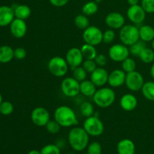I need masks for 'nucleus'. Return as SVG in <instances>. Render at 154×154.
Wrapping results in <instances>:
<instances>
[{
    "label": "nucleus",
    "instance_id": "nucleus-12",
    "mask_svg": "<svg viewBox=\"0 0 154 154\" xmlns=\"http://www.w3.org/2000/svg\"><path fill=\"white\" fill-rule=\"evenodd\" d=\"M65 59L72 70L78 66H81L84 60L81 49L75 47L70 48L67 51Z\"/></svg>",
    "mask_w": 154,
    "mask_h": 154
},
{
    "label": "nucleus",
    "instance_id": "nucleus-42",
    "mask_svg": "<svg viewBox=\"0 0 154 154\" xmlns=\"http://www.w3.org/2000/svg\"><path fill=\"white\" fill-rule=\"evenodd\" d=\"M14 58H16L17 60H24L26 57V51L23 48H17L14 50Z\"/></svg>",
    "mask_w": 154,
    "mask_h": 154
},
{
    "label": "nucleus",
    "instance_id": "nucleus-31",
    "mask_svg": "<svg viewBox=\"0 0 154 154\" xmlns=\"http://www.w3.org/2000/svg\"><path fill=\"white\" fill-rule=\"evenodd\" d=\"M146 47L144 42L143 41H138L135 43H134L133 45H132L131 46L129 47V52L132 55L135 56V57H138L139 54H141V52L142 51V50L144 49Z\"/></svg>",
    "mask_w": 154,
    "mask_h": 154
},
{
    "label": "nucleus",
    "instance_id": "nucleus-10",
    "mask_svg": "<svg viewBox=\"0 0 154 154\" xmlns=\"http://www.w3.org/2000/svg\"><path fill=\"white\" fill-rule=\"evenodd\" d=\"M144 84V77L140 72L133 71L126 73L125 84L129 90L132 92L140 91Z\"/></svg>",
    "mask_w": 154,
    "mask_h": 154
},
{
    "label": "nucleus",
    "instance_id": "nucleus-41",
    "mask_svg": "<svg viewBox=\"0 0 154 154\" xmlns=\"http://www.w3.org/2000/svg\"><path fill=\"white\" fill-rule=\"evenodd\" d=\"M94 60L98 67L104 68L107 65V63H108V58L104 54H98Z\"/></svg>",
    "mask_w": 154,
    "mask_h": 154
},
{
    "label": "nucleus",
    "instance_id": "nucleus-21",
    "mask_svg": "<svg viewBox=\"0 0 154 154\" xmlns=\"http://www.w3.org/2000/svg\"><path fill=\"white\" fill-rule=\"evenodd\" d=\"M96 86L90 80H84L80 82V93L87 97H93L96 90Z\"/></svg>",
    "mask_w": 154,
    "mask_h": 154
},
{
    "label": "nucleus",
    "instance_id": "nucleus-48",
    "mask_svg": "<svg viewBox=\"0 0 154 154\" xmlns=\"http://www.w3.org/2000/svg\"><path fill=\"white\" fill-rule=\"evenodd\" d=\"M152 49L154 51V39L153 41H152Z\"/></svg>",
    "mask_w": 154,
    "mask_h": 154
},
{
    "label": "nucleus",
    "instance_id": "nucleus-28",
    "mask_svg": "<svg viewBox=\"0 0 154 154\" xmlns=\"http://www.w3.org/2000/svg\"><path fill=\"white\" fill-rule=\"evenodd\" d=\"M138 57L143 63L146 64L153 63L154 61V51L151 48L145 47L139 54Z\"/></svg>",
    "mask_w": 154,
    "mask_h": 154
},
{
    "label": "nucleus",
    "instance_id": "nucleus-7",
    "mask_svg": "<svg viewBox=\"0 0 154 154\" xmlns=\"http://www.w3.org/2000/svg\"><path fill=\"white\" fill-rule=\"evenodd\" d=\"M103 32L102 30L95 26H90L84 30L83 39L84 42L89 45L97 46L102 42Z\"/></svg>",
    "mask_w": 154,
    "mask_h": 154
},
{
    "label": "nucleus",
    "instance_id": "nucleus-44",
    "mask_svg": "<svg viewBox=\"0 0 154 154\" xmlns=\"http://www.w3.org/2000/svg\"><path fill=\"white\" fill-rule=\"evenodd\" d=\"M127 2L130 6L131 5H138L139 0H127Z\"/></svg>",
    "mask_w": 154,
    "mask_h": 154
},
{
    "label": "nucleus",
    "instance_id": "nucleus-33",
    "mask_svg": "<svg viewBox=\"0 0 154 154\" xmlns=\"http://www.w3.org/2000/svg\"><path fill=\"white\" fill-rule=\"evenodd\" d=\"M87 72L82 66H78L73 69V78H75L79 82L87 79Z\"/></svg>",
    "mask_w": 154,
    "mask_h": 154
},
{
    "label": "nucleus",
    "instance_id": "nucleus-17",
    "mask_svg": "<svg viewBox=\"0 0 154 154\" xmlns=\"http://www.w3.org/2000/svg\"><path fill=\"white\" fill-rule=\"evenodd\" d=\"M126 73L123 69H115L109 74L108 83L113 88L120 87L125 84Z\"/></svg>",
    "mask_w": 154,
    "mask_h": 154
},
{
    "label": "nucleus",
    "instance_id": "nucleus-11",
    "mask_svg": "<svg viewBox=\"0 0 154 154\" xmlns=\"http://www.w3.org/2000/svg\"><path fill=\"white\" fill-rule=\"evenodd\" d=\"M50 113L44 107H36L31 113L32 122L35 126L42 127L45 126L50 121Z\"/></svg>",
    "mask_w": 154,
    "mask_h": 154
},
{
    "label": "nucleus",
    "instance_id": "nucleus-37",
    "mask_svg": "<svg viewBox=\"0 0 154 154\" xmlns=\"http://www.w3.org/2000/svg\"><path fill=\"white\" fill-rule=\"evenodd\" d=\"M45 128H46L47 131H48L49 133L51 134H57L60 131V129H61V126L56 121L54 120H51L47 123V125L45 126Z\"/></svg>",
    "mask_w": 154,
    "mask_h": 154
},
{
    "label": "nucleus",
    "instance_id": "nucleus-25",
    "mask_svg": "<svg viewBox=\"0 0 154 154\" xmlns=\"http://www.w3.org/2000/svg\"><path fill=\"white\" fill-rule=\"evenodd\" d=\"M81 51L84 60H95L96 56L98 55L96 46L87 43L82 45V47L81 48Z\"/></svg>",
    "mask_w": 154,
    "mask_h": 154
},
{
    "label": "nucleus",
    "instance_id": "nucleus-26",
    "mask_svg": "<svg viewBox=\"0 0 154 154\" xmlns=\"http://www.w3.org/2000/svg\"><path fill=\"white\" fill-rule=\"evenodd\" d=\"M141 91L146 99L154 102V81L144 82Z\"/></svg>",
    "mask_w": 154,
    "mask_h": 154
},
{
    "label": "nucleus",
    "instance_id": "nucleus-2",
    "mask_svg": "<svg viewBox=\"0 0 154 154\" xmlns=\"http://www.w3.org/2000/svg\"><path fill=\"white\" fill-rule=\"evenodd\" d=\"M54 120L61 127H71L78 123V119L73 109L66 105H61L55 110Z\"/></svg>",
    "mask_w": 154,
    "mask_h": 154
},
{
    "label": "nucleus",
    "instance_id": "nucleus-3",
    "mask_svg": "<svg viewBox=\"0 0 154 154\" xmlns=\"http://www.w3.org/2000/svg\"><path fill=\"white\" fill-rule=\"evenodd\" d=\"M115 92L109 87H102L99 89L93 96L94 103L101 108H107L111 106L115 102Z\"/></svg>",
    "mask_w": 154,
    "mask_h": 154
},
{
    "label": "nucleus",
    "instance_id": "nucleus-39",
    "mask_svg": "<svg viewBox=\"0 0 154 154\" xmlns=\"http://www.w3.org/2000/svg\"><path fill=\"white\" fill-rule=\"evenodd\" d=\"M115 38V32L114 29H107L103 32V38H102V42L105 44H111L114 42Z\"/></svg>",
    "mask_w": 154,
    "mask_h": 154
},
{
    "label": "nucleus",
    "instance_id": "nucleus-16",
    "mask_svg": "<svg viewBox=\"0 0 154 154\" xmlns=\"http://www.w3.org/2000/svg\"><path fill=\"white\" fill-rule=\"evenodd\" d=\"M10 31L12 35L16 38H23L27 32V26L25 20L14 18L10 24Z\"/></svg>",
    "mask_w": 154,
    "mask_h": 154
},
{
    "label": "nucleus",
    "instance_id": "nucleus-40",
    "mask_svg": "<svg viewBox=\"0 0 154 154\" xmlns=\"http://www.w3.org/2000/svg\"><path fill=\"white\" fill-rule=\"evenodd\" d=\"M141 5L147 14L154 13V0H141Z\"/></svg>",
    "mask_w": 154,
    "mask_h": 154
},
{
    "label": "nucleus",
    "instance_id": "nucleus-8",
    "mask_svg": "<svg viewBox=\"0 0 154 154\" xmlns=\"http://www.w3.org/2000/svg\"><path fill=\"white\" fill-rule=\"evenodd\" d=\"M62 93L66 96L74 98L80 93V82L73 77H67L62 81Z\"/></svg>",
    "mask_w": 154,
    "mask_h": 154
},
{
    "label": "nucleus",
    "instance_id": "nucleus-9",
    "mask_svg": "<svg viewBox=\"0 0 154 154\" xmlns=\"http://www.w3.org/2000/svg\"><path fill=\"white\" fill-rule=\"evenodd\" d=\"M130 54L128 46L123 44H115L109 48L108 56L111 60L117 63L123 62Z\"/></svg>",
    "mask_w": 154,
    "mask_h": 154
},
{
    "label": "nucleus",
    "instance_id": "nucleus-6",
    "mask_svg": "<svg viewBox=\"0 0 154 154\" xmlns=\"http://www.w3.org/2000/svg\"><path fill=\"white\" fill-rule=\"evenodd\" d=\"M48 69L51 75L55 77H63L67 74L69 65L66 59L61 57H54L48 63Z\"/></svg>",
    "mask_w": 154,
    "mask_h": 154
},
{
    "label": "nucleus",
    "instance_id": "nucleus-14",
    "mask_svg": "<svg viewBox=\"0 0 154 154\" xmlns=\"http://www.w3.org/2000/svg\"><path fill=\"white\" fill-rule=\"evenodd\" d=\"M105 24L112 29H120L125 25V17L118 12H111L105 19Z\"/></svg>",
    "mask_w": 154,
    "mask_h": 154
},
{
    "label": "nucleus",
    "instance_id": "nucleus-29",
    "mask_svg": "<svg viewBox=\"0 0 154 154\" xmlns=\"http://www.w3.org/2000/svg\"><path fill=\"white\" fill-rule=\"evenodd\" d=\"M75 25L80 29L84 30L87 27L90 26V20L88 19L87 16H86L84 14L77 15L74 20Z\"/></svg>",
    "mask_w": 154,
    "mask_h": 154
},
{
    "label": "nucleus",
    "instance_id": "nucleus-22",
    "mask_svg": "<svg viewBox=\"0 0 154 154\" xmlns=\"http://www.w3.org/2000/svg\"><path fill=\"white\" fill-rule=\"evenodd\" d=\"M12 8L14 9L15 18L25 20L31 15V8L26 5H17L14 8L12 7Z\"/></svg>",
    "mask_w": 154,
    "mask_h": 154
},
{
    "label": "nucleus",
    "instance_id": "nucleus-23",
    "mask_svg": "<svg viewBox=\"0 0 154 154\" xmlns=\"http://www.w3.org/2000/svg\"><path fill=\"white\" fill-rule=\"evenodd\" d=\"M139 37L144 42H152L154 39V27L144 25L139 28Z\"/></svg>",
    "mask_w": 154,
    "mask_h": 154
},
{
    "label": "nucleus",
    "instance_id": "nucleus-5",
    "mask_svg": "<svg viewBox=\"0 0 154 154\" xmlns=\"http://www.w3.org/2000/svg\"><path fill=\"white\" fill-rule=\"evenodd\" d=\"M83 128L90 136L97 137L102 135L105 130L104 123L97 116L93 115L86 118Z\"/></svg>",
    "mask_w": 154,
    "mask_h": 154
},
{
    "label": "nucleus",
    "instance_id": "nucleus-18",
    "mask_svg": "<svg viewBox=\"0 0 154 154\" xmlns=\"http://www.w3.org/2000/svg\"><path fill=\"white\" fill-rule=\"evenodd\" d=\"M14 18V12L12 7L7 5L0 6V26L10 25Z\"/></svg>",
    "mask_w": 154,
    "mask_h": 154
},
{
    "label": "nucleus",
    "instance_id": "nucleus-32",
    "mask_svg": "<svg viewBox=\"0 0 154 154\" xmlns=\"http://www.w3.org/2000/svg\"><path fill=\"white\" fill-rule=\"evenodd\" d=\"M122 69L126 73L132 72L136 69V63L133 59L128 57L122 62Z\"/></svg>",
    "mask_w": 154,
    "mask_h": 154
},
{
    "label": "nucleus",
    "instance_id": "nucleus-35",
    "mask_svg": "<svg viewBox=\"0 0 154 154\" xmlns=\"http://www.w3.org/2000/svg\"><path fill=\"white\" fill-rule=\"evenodd\" d=\"M14 111V105L8 101L2 102L0 105V113L3 115H10Z\"/></svg>",
    "mask_w": 154,
    "mask_h": 154
},
{
    "label": "nucleus",
    "instance_id": "nucleus-50",
    "mask_svg": "<svg viewBox=\"0 0 154 154\" xmlns=\"http://www.w3.org/2000/svg\"><path fill=\"white\" fill-rule=\"evenodd\" d=\"M67 154H75V153H67Z\"/></svg>",
    "mask_w": 154,
    "mask_h": 154
},
{
    "label": "nucleus",
    "instance_id": "nucleus-36",
    "mask_svg": "<svg viewBox=\"0 0 154 154\" xmlns=\"http://www.w3.org/2000/svg\"><path fill=\"white\" fill-rule=\"evenodd\" d=\"M87 154H102V145L98 141H93L87 146Z\"/></svg>",
    "mask_w": 154,
    "mask_h": 154
},
{
    "label": "nucleus",
    "instance_id": "nucleus-4",
    "mask_svg": "<svg viewBox=\"0 0 154 154\" xmlns=\"http://www.w3.org/2000/svg\"><path fill=\"white\" fill-rule=\"evenodd\" d=\"M119 38L122 44L129 47L140 40L139 29L132 24L124 25L120 29Z\"/></svg>",
    "mask_w": 154,
    "mask_h": 154
},
{
    "label": "nucleus",
    "instance_id": "nucleus-46",
    "mask_svg": "<svg viewBox=\"0 0 154 154\" xmlns=\"http://www.w3.org/2000/svg\"><path fill=\"white\" fill-rule=\"evenodd\" d=\"M27 154H42L41 153V151H38L37 150H30Z\"/></svg>",
    "mask_w": 154,
    "mask_h": 154
},
{
    "label": "nucleus",
    "instance_id": "nucleus-38",
    "mask_svg": "<svg viewBox=\"0 0 154 154\" xmlns=\"http://www.w3.org/2000/svg\"><path fill=\"white\" fill-rule=\"evenodd\" d=\"M82 67L85 69L87 73H90L94 72L98 67L94 60H84L82 63Z\"/></svg>",
    "mask_w": 154,
    "mask_h": 154
},
{
    "label": "nucleus",
    "instance_id": "nucleus-27",
    "mask_svg": "<svg viewBox=\"0 0 154 154\" xmlns=\"http://www.w3.org/2000/svg\"><path fill=\"white\" fill-rule=\"evenodd\" d=\"M98 11H99V6L95 1L87 2L82 7V14L87 17L95 14L97 13Z\"/></svg>",
    "mask_w": 154,
    "mask_h": 154
},
{
    "label": "nucleus",
    "instance_id": "nucleus-15",
    "mask_svg": "<svg viewBox=\"0 0 154 154\" xmlns=\"http://www.w3.org/2000/svg\"><path fill=\"white\" fill-rule=\"evenodd\" d=\"M109 73L103 67H97L90 75V81L96 86L102 87L108 83Z\"/></svg>",
    "mask_w": 154,
    "mask_h": 154
},
{
    "label": "nucleus",
    "instance_id": "nucleus-13",
    "mask_svg": "<svg viewBox=\"0 0 154 154\" xmlns=\"http://www.w3.org/2000/svg\"><path fill=\"white\" fill-rule=\"evenodd\" d=\"M146 12L141 5H131L128 8L126 15L129 20L135 24L141 23L146 18Z\"/></svg>",
    "mask_w": 154,
    "mask_h": 154
},
{
    "label": "nucleus",
    "instance_id": "nucleus-24",
    "mask_svg": "<svg viewBox=\"0 0 154 154\" xmlns=\"http://www.w3.org/2000/svg\"><path fill=\"white\" fill-rule=\"evenodd\" d=\"M14 50L8 45H3L0 47V63H8L11 61L14 57Z\"/></svg>",
    "mask_w": 154,
    "mask_h": 154
},
{
    "label": "nucleus",
    "instance_id": "nucleus-47",
    "mask_svg": "<svg viewBox=\"0 0 154 154\" xmlns=\"http://www.w3.org/2000/svg\"><path fill=\"white\" fill-rule=\"evenodd\" d=\"M2 102H3V101H2V96L1 93H0V105H1V103Z\"/></svg>",
    "mask_w": 154,
    "mask_h": 154
},
{
    "label": "nucleus",
    "instance_id": "nucleus-49",
    "mask_svg": "<svg viewBox=\"0 0 154 154\" xmlns=\"http://www.w3.org/2000/svg\"><path fill=\"white\" fill-rule=\"evenodd\" d=\"M102 0H95V2H96L97 3V4H98V3L102 2Z\"/></svg>",
    "mask_w": 154,
    "mask_h": 154
},
{
    "label": "nucleus",
    "instance_id": "nucleus-45",
    "mask_svg": "<svg viewBox=\"0 0 154 154\" xmlns=\"http://www.w3.org/2000/svg\"><path fill=\"white\" fill-rule=\"evenodd\" d=\"M150 75H151L152 78L154 79V63L153 65H152V66L150 67Z\"/></svg>",
    "mask_w": 154,
    "mask_h": 154
},
{
    "label": "nucleus",
    "instance_id": "nucleus-34",
    "mask_svg": "<svg viewBox=\"0 0 154 154\" xmlns=\"http://www.w3.org/2000/svg\"><path fill=\"white\" fill-rule=\"evenodd\" d=\"M42 154H60V147L57 144H47L41 150Z\"/></svg>",
    "mask_w": 154,
    "mask_h": 154
},
{
    "label": "nucleus",
    "instance_id": "nucleus-1",
    "mask_svg": "<svg viewBox=\"0 0 154 154\" xmlns=\"http://www.w3.org/2000/svg\"><path fill=\"white\" fill-rule=\"evenodd\" d=\"M90 135L83 127H74L69 131L68 141L71 147L75 151H82L89 144Z\"/></svg>",
    "mask_w": 154,
    "mask_h": 154
},
{
    "label": "nucleus",
    "instance_id": "nucleus-19",
    "mask_svg": "<svg viewBox=\"0 0 154 154\" xmlns=\"http://www.w3.org/2000/svg\"><path fill=\"white\" fill-rule=\"evenodd\" d=\"M120 107L126 111H132L138 106V99L134 95L126 93L121 97L120 101Z\"/></svg>",
    "mask_w": 154,
    "mask_h": 154
},
{
    "label": "nucleus",
    "instance_id": "nucleus-43",
    "mask_svg": "<svg viewBox=\"0 0 154 154\" xmlns=\"http://www.w3.org/2000/svg\"><path fill=\"white\" fill-rule=\"evenodd\" d=\"M69 0H49L50 3L53 6H55V7H63L66 5H67V3L69 2Z\"/></svg>",
    "mask_w": 154,
    "mask_h": 154
},
{
    "label": "nucleus",
    "instance_id": "nucleus-20",
    "mask_svg": "<svg viewBox=\"0 0 154 154\" xmlns=\"http://www.w3.org/2000/svg\"><path fill=\"white\" fill-rule=\"evenodd\" d=\"M117 150L118 154H135V145L132 140L125 138L119 141Z\"/></svg>",
    "mask_w": 154,
    "mask_h": 154
},
{
    "label": "nucleus",
    "instance_id": "nucleus-30",
    "mask_svg": "<svg viewBox=\"0 0 154 154\" xmlns=\"http://www.w3.org/2000/svg\"><path fill=\"white\" fill-rule=\"evenodd\" d=\"M80 112L86 118L94 115V107L90 102H84L80 105Z\"/></svg>",
    "mask_w": 154,
    "mask_h": 154
}]
</instances>
